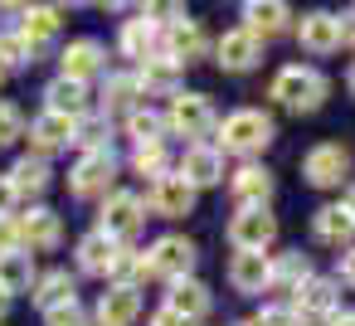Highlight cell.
<instances>
[{
  "label": "cell",
  "instance_id": "1",
  "mask_svg": "<svg viewBox=\"0 0 355 326\" xmlns=\"http://www.w3.org/2000/svg\"><path fill=\"white\" fill-rule=\"evenodd\" d=\"M268 98L282 103L287 112H316L326 98H331V78L311 64H282L268 83Z\"/></svg>",
  "mask_w": 355,
  "mask_h": 326
},
{
  "label": "cell",
  "instance_id": "2",
  "mask_svg": "<svg viewBox=\"0 0 355 326\" xmlns=\"http://www.w3.org/2000/svg\"><path fill=\"white\" fill-rule=\"evenodd\" d=\"M272 137H277V127H272V117H268V112H258V108H239V112H229V117L219 122L214 146H219V151H229V156L253 161Z\"/></svg>",
  "mask_w": 355,
  "mask_h": 326
},
{
  "label": "cell",
  "instance_id": "3",
  "mask_svg": "<svg viewBox=\"0 0 355 326\" xmlns=\"http://www.w3.org/2000/svg\"><path fill=\"white\" fill-rule=\"evenodd\" d=\"M166 127H171L175 137H190V146H195V141H205L209 132H219V117H214V103H209L205 93H180V98H171Z\"/></svg>",
  "mask_w": 355,
  "mask_h": 326
},
{
  "label": "cell",
  "instance_id": "4",
  "mask_svg": "<svg viewBox=\"0 0 355 326\" xmlns=\"http://www.w3.org/2000/svg\"><path fill=\"white\" fill-rule=\"evenodd\" d=\"M195 258H200V248H195L185 234H161V239L146 248L151 277H166V282H185L190 268H195Z\"/></svg>",
  "mask_w": 355,
  "mask_h": 326
},
{
  "label": "cell",
  "instance_id": "5",
  "mask_svg": "<svg viewBox=\"0 0 355 326\" xmlns=\"http://www.w3.org/2000/svg\"><path fill=\"white\" fill-rule=\"evenodd\" d=\"M112 180H117V156L112 151H93V156H78V166L69 171V195L73 200H107L112 195Z\"/></svg>",
  "mask_w": 355,
  "mask_h": 326
},
{
  "label": "cell",
  "instance_id": "6",
  "mask_svg": "<svg viewBox=\"0 0 355 326\" xmlns=\"http://www.w3.org/2000/svg\"><path fill=\"white\" fill-rule=\"evenodd\" d=\"M272 239H277V214H268V205L234 209V219H229V243H234V253H263Z\"/></svg>",
  "mask_w": 355,
  "mask_h": 326
},
{
  "label": "cell",
  "instance_id": "7",
  "mask_svg": "<svg viewBox=\"0 0 355 326\" xmlns=\"http://www.w3.org/2000/svg\"><path fill=\"white\" fill-rule=\"evenodd\" d=\"M302 175H306V185L331 190V185H340V180L350 175V151H345L340 141H316V146L302 156Z\"/></svg>",
  "mask_w": 355,
  "mask_h": 326
},
{
  "label": "cell",
  "instance_id": "8",
  "mask_svg": "<svg viewBox=\"0 0 355 326\" xmlns=\"http://www.w3.org/2000/svg\"><path fill=\"white\" fill-rule=\"evenodd\" d=\"M146 224V205H141V195H132V190H112L107 200H103V234L107 239H137V229Z\"/></svg>",
  "mask_w": 355,
  "mask_h": 326
},
{
  "label": "cell",
  "instance_id": "9",
  "mask_svg": "<svg viewBox=\"0 0 355 326\" xmlns=\"http://www.w3.org/2000/svg\"><path fill=\"white\" fill-rule=\"evenodd\" d=\"M175 175H180L190 190L219 185V180H224V151H219V146H209V141H195V146H185V156H180Z\"/></svg>",
  "mask_w": 355,
  "mask_h": 326
},
{
  "label": "cell",
  "instance_id": "10",
  "mask_svg": "<svg viewBox=\"0 0 355 326\" xmlns=\"http://www.w3.org/2000/svg\"><path fill=\"white\" fill-rule=\"evenodd\" d=\"M292 311H297L302 321H331V316L340 311V282H331V277H306V282L297 287V297H292Z\"/></svg>",
  "mask_w": 355,
  "mask_h": 326
},
{
  "label": "cell",
  "instance_id": "11",
  "mask_svg": "<svg viewBox=\"0 0 355 326\" xmlns=\"http://www.w3.org/2000/svg\"><path fill=\"white\" fill-rule=\"evenodd\" d=\"M161 25L146 15V10H137L132 20H122V35H117V49L127 54V59H137V64H146V59H156L161 54Z\"/></svg>",
  "mask_w": 355,
  "mask_h": 326
},
{
  "label": "cell",
  "instance_id": "12",
  "mask_svg": "<svg viewBox=\"0 0 355 326\" xmlns=\"http://www.w3.org/2000/svg\"><path fill=\"white\" fill-rule=\"evenodd\" d=\"M146 205H151V214H161V219H185L190 209H195V190L171 171V175H161V180H151V190H146Z\"/></svg>",
  "mask_w": 355,
  "mask_h": 326
},
{
  "label": "cell",
  "instance_id": "13",
  "mask_svg": "<svg viewBox=\"0 0 355 326\" xmlns=\"http://www.w3.org/2000/svg\"><path fill=\"white\" fill-rule=\"evenodd\" d=\"M214 54H219V69H224V74H248V69L263 59V40L239 25V30H224V40L214 44Z\"/></svg>",
  "mask_w": 355,
  "mask_h": 326
},
{
  "label": "cell",
  "instance_id": "14",
  "mask_svg": "<svg viewBox=\"0 0 355 326\" xmlns=\"http://www.w3.org/2000/svg\"><path fill=\"white\" fill-rule=\"evenodd\" d=\"M64 15H69L64 6H30V10H25V20H20V40L30 44V54H35V59L54 44V35H59Z\"/></svg>",
  "mask_w": 355,
  "mask_h": 326
},
{
  "label": "cell",
  "instance_id": "15",
  "mask_svg": "<svg viewBox=\"0 0 355 326\" xmlns=\"http://www.w3.org/2000/svg\"><path fill=\"white\" fill-rule=\"evenodd\" d=\"M205 44H209V40H205L200 20H190V15H185V20H175V25L161 35V54H166V59H175L180 69H185V64H195V59H205Z\"/></svg>",
  "mask_w": 355,
  "mask_h": 326
},
{
  "label": "cell",
  "instance_id": "16",
  "mask_svg": "<svg viewBox=\"0 0 355 326\" xmlns=\"http://www.w3.org/2000/svg\"><path fill=\"white\" fill-rule=\"evenodd\" d=\"M297 40H302L306 54H336V49H340V15H331V10H311V15H302Z\"/></svg>",
  "mask_w": 355,
  "mask_h": 326
},
{
  "label": "cell",
  "instance_id": "17",
  "mask_svg": "<svg viewBox=\"0 0 355 326\" xmlns=\"http://www.w3.org/2000/svg\"><path fill=\"white\" fill-rule=\"evenodd\" d=\"M229 195L239 200V209L268 205V195H272V171H268V166H258V161H243V166L229 175Z\"/></svg>",
  "mask_w": 355,
  "mask_h": 326
},
{
  "label": "cell",
  "instance_id": "18",
  "mask_svg": "<svg viewBox=\"0 0 355 326\" xmlns=\"http://www.w3.org/2000/svg\"><path fill=\"white\" fill-rule=\"evenodd\" d=\"M272 282V258L268 253H234L229 258V287L243 297H258Z\"/></svg>",
  "mask_w": 355,
  "mask_h": 326
},
{
  "label": "cell",
  "instance_id": "19",
  "mask_svg": "<svg viewBox=\"0 0 355 326\" xmlns=\"http://www.w3.org/2000/svg\"><path fill=\"white\" fill-rule=\"evenodd\" d=\"M209 307H214V297H209V287H205V282H195V277L171 282V292H166V311H175L185 326L205 321V316H209Z\"/></svg>",
  "mask_w": 355,
  "mask_h": 326
},
{
  "label": "cell",
  "instance_id": "20",
  "mask_svg": "<svg viewBox=\"0 0 355 326\" xmlns=\"http://www.w3.org/2000/svg\"><path fill=\"white\" fill-rule=\"evenodd\" d=\"M137 88H141V98H180V64L166 54L146 59L137 69Z\"/></svg>",
  "mask_w": 355,
  "mask_h": 326
},
{
  "label": "cell",
  "instance_id": "21",
  "mask_svg": "<svg viewBox=\"0 0 355 326\" xmlns=\"http://www.w3.org/2000/svg\"><path fill=\"white\" fill-rule=\"evenodd\" d=\"M59 64H64V78L88 83L93 74H103V69H107V49H103L98 40H73V44L59 54Z\"/></svg>",
  "mask_w": 355,
  "mask_h": 326
},
{
  "label": "cell",
  "instance_id": "22",
  "mask_svg": "<svg viewBox=\"0 0 355 326\" xmlns=\"http://www.w3.org/2000/svg\"><path fill=\"white\" fill-rule=\"evenodd\" d=\"M20 239H25L30 248H40V253H54V248L64 243V219H59L54 209L35 205V209L20 219Z\"/></svg>",
  "mask_w": 355,
  "mask_h": 326
},
{
  "label": "cell",
  "instance_id": "23",
  "mask_svg": "<svg viewBox=\"0 0 355 326\" xmlns=\"http://www.w3.org/2000/svg\"><path fill=\"white\" fill-rule=\"evenodd\" d=\"M35 307L44 311V316H54V311H64V307H78V282L64 273V268H54V273H44L40 282H35Z\"/></svg>",
  "mask_w": 355,
  "mask_h": 326
},
{
  "label": "cell",
  "instance_id": "24",
  "mask_svg": "<svg viewBox=\"0 0 355 326\" xmlns=\"http://www.w3.org/2000/svg\"><path fill=\"white\" fill-rule=\"evenodd\" d=\"M292 25V10L282 6V0H248L243 6V30L258 35V40H272Z\"/></svg>",
  "mask_w": 355,
  "mask_h": 326
},
{
  "label": "cell",
  "instance_id": "25",
  "mask_svg": "<svg viewBox=\"0 0 355 326\" xmlns=\"http://www.w3.org/2000/svg\"><path fill=\"white\" fill-rule=\"evenodd\" d=\"M73 117H59V112H40L35 122H30V146H35V156H49V151H59V146H69L73 141Z\"/></svg>",
  "mask_w": 355,
  "mask_h": 326
},
{
  "label": "cell",
  "instance_id": "26",
  "mask_svg": "<svg viewBox=\"0 0 355 326\" xmlns=\"http://www.w3.org/2000/svg\"><path fill=\"white\" fill-rule=\"evenodd\" d=\"M117 239H107L103 229H93V234H83L78 239V273H88V277H107L112 273V263H117Z\"/></svg>",
  "mask_w": 355,
  "mask_h": 326
},
{
  "label": "cell",
  "instance_id": "27",
  "mask_svg": "<svg viewBox=\"0 0 355 326\" xmlns=\"http://www.w3.org/2000/svg\"><path fill=\"white\" fill-rule=\"evenodd\" d=\"M141 316V292L137 287H107L103 297H98V326H132Z\"/></svg>",
  "mask_w": 355,
  "mask_h": 326
},
{
  "label": "cell",
  "instance_id": "28",
  "mask_svg": "<svg viewBox=\"0 0 355 326\" xmlns=\"http://www.w3.org/2000/svg\"><path fill=\"white\" fill-rule=\"evenodd\" d=\"M311 234H316V243L345 248V243L355 239V219H350L345 205H321V209L311 214Z\"/></svg>",
  "mask_w": 355,
  "mask_h": 326
},
{
  "label": "cell",
  "instance_id": "29",
  "mask_svg": "<svg viewBox=\"0 0 355 326\" xmlns=\"http://www.w3.org/2000/svg\"><path fill=\"white\" fill-rule=\"evenodd\" d=\"M44 98H49V112L73 117V122H83V112H88V83H73V78H64V74L44 88Z\"/></svg>",
  "mask_w": 355,
  "mask_h": 326
},
{
  "label": "cell",
  "instance_id": "30",
  "mask_svg": "<svg viewBox=\"0 0 355 326\" xmlns=\"http://www.w3.org/2000/svg\"><path fill=\"white\" fill-rule=\"evenodd\" d=\"M137 103H141L137 74H107V78H103V112H107V117H112V112L132 117V112H137Z\"/></svg>",
  "mask_w": 355,
  "mask_h": 326
},
{
  "label": "cell",
  "instance_id": "31",
  "mask_svg": "<svg viewBox=\"0 0 355 326\" xmlns=\"http://www.w3.org/2000/svg\"><path fill=\"white\" fill-rule=\"evenodd\" d=\"M35 253H25V248H15V253H6L0 258V292L6 297H15V292H35Z\"/></svg>",
  "mask_w": 355,
  "mask_h": 326
},
{
  "label": "cell",
  "instance_id": "32",
  "mask_svg": "<svg viewBox=\"0 0 355 326\" xmlns=\"http://www.w3.org/2000/svg\"><path fill=\"white\" fill-rule=\"evenodd\" d=\"M306 277H311V258H306L302 248H292V253H277V258H272V282H268V287L297 297V287H302Z\"/></svg>",
  "mask_w": 355,
  "mask_h": 326
},
{
  "label": "cell",
  "instance_id": "33",
  "mask_svg": "<svg viewBox=\"0 0 355 326\" xmlns=\"http://www.w3.org/2000/svg\"><path fill=\"white\" fill-rule=\"evenodd\" d=\"M49 180H54V171H49V161H44V156H20V161H15V171H10L15 195H44V190H49Z\"/></svg>",
  "mask_w": 355,
  "mask_h": 326
},
{
  "label": "cell",
  "instance_id": "34",
  "mask_svg": "<svg viewBox=\"0 0 355 326\" xmlns=\"http://www.w3.org/2000/svg\"><path fill=\"white\" fill-rule=\"evenodd\" d=\"M171 127H166V117L161 112H151V108H137L132 117H127V137L137 141V146H161V137H166Z\"/></svg>",
  "mask_w": 355,
  "mask_h": 326
},
{
  "label": "cell",
  "instance_id": "35",
  "mask_svg": "<svg viewBox=\"0 0 355 326\" xmlns=\"http://www.w3.org/2000/svg\"><path fill=\"white\" fill-rule=\"evenodd\" d=\"M117 287H137V277H151V268H146V253L141 248H117V263H112V273H107Z\"/></svg>",
  "mask_w": 355,
  "mask_h": 326
},
{
  "label": "cell",
  "instance_id": "36",
  "mask_svg": "<svg viewBox=\"0 0 355 326\" xmlns=\"http://www.w3.org/2000/svg\"><path fill=\"white\" fill-rule=\"evenodd\" d=\"M25 64H35V54H30V44L20 40V30L0 35V74H15V69H25Z\"/></svg>",
  "mask_w": 355,
  "mask_h": 326
},
{
  "label": "cell",
  "instance_id": "37",
  "mask_svg": "<svg viewBox=\"0 0 355 326\" xmlns=\"http://www.w3.org/2000/svg\"><path fill=\"white\" fill-rule=\"evenodd\" d=\"M73 141L83 146V156L107 151V122H103V117H83V122L73 127Z\"/></svg>",
  "mask_w": 355,
  "mask_h": 326
},
{
  "label": "cell",
  "instance_id": "38",
  "mask_svg": "<svg viewBox=\"0 0 355 326\" xmlns=\"http://www.w3.org/2000/svg\"><path fill=\"white\" fill-rule=\"evenodd\" d=\"M132 171H137V175H156V180L171 175V171H166V146H137V151H132Z\"/></svg>",
  "mask_w": 355,
  "mask_h": 326
},
{
  "label": "cell",
  "instance_id": "39",
  "mask_svg": "<svg viewBox=\"0 0 355 326\" xmlns=\"http://www.w3.org/2000/svg\"><path fill=\"white\" fill-rule=\"evenodd\" d=\"M20 137H25L20 108H15V103H0V146H10V141H20Z\"/></svg>",
  "mask_w": 355,
  "mask_h": 326
},
{
  "label": "cell",
  "instance_id": "40",
  "mask_svg": "<svg viewBox=\"0 0 355 326\" xmlns=\"http://www.w3.org/2000/svg\"><path fill=\"white\" fill-rule=\"evenodd\" d=\"M253 321H258V326H302V321H297V311H292V302H268Z\"/></svg>",
  "mask_w": 355,
  "mask_h": 326
},
{
  "label": "cell",
  "instance_id": "41",
  "mask_svg": "<svg viewBox=\"0 0 355 326\" xmlns=\"http://www.w3.org/2000/svg\"><path fill=\"white\" fill-rule=\"evenodd\" d=\"M25 239H20V219H0V258L6 253H15Z\"/></svg>",
  "mask_w": 355,
  "mask_h": 326
},
{
  "label": "cell",
  "instance_id": "42",
  "mask_svg": "<svg viewBox=\"0 0 355 326\" xmlns=\"http://www.w3.org/2000/svg\"><path fill=\"white\" fill-rule=\"evenodd\" d=\"M49 326H98V321H88L78 307H64V311H54V316H44Z\"/></svg>",
  "mask_w": 355,
  "mask_h": 326
},
{
  "label": "cell",
  "instance_id": "43",
  "mask_svg": "<svg viewBox=\"0 0 355 326\" xmlns=\"http://www.w3.org/2000/svg\"><path fill=\"white\" fill-rule=\"evenodd\" d=\"M20 195H15V185H10V175H0V219H10V205H15Z\"/></svg>",
  "mask_w": 355,
  "mask_h": 326
},
{
  "label": "cell",
  "instance_id": "44",
  "mask_svg": "<svg viewBox=\"0 0 355 326\" xmlns=\"http://www.w3.org/2000/svg\"><path fill=\"white\" fill-rule=\"evenodd\" d=\"M340 44H355V6L340 10Z\"/></svg>",
  "mask_w": 355,
  "mask_h": 326
},
{
  "label": "cell",
  "instance_id": "45",
  "mask_svg": "<svg viewBox=\"0 0 355 326\" xmlns=\"http://www.w3.org/2000/svg\"><path fill=\"white\" fill-rule=\"evenodd\" d=\"M340 282H345V287H355V248H345V253H340Z\"/></svg>",
  "mask_w": 355,
  "mask_h": 326
},
{
  "label": "cell",
  "instance_id": "46",
  "mask_svg": "<svg viewBox=\"0 0 355 326\" xmlns=\"http://www.w3.org/2000/svg\"><path fill=\"white\" fill-rule=\"evenodd\" d=\"M151 326H185V321H180V316H175V311H166V307H161V311H156V316H151Z\"/></svg>",
  "mask_w": 355,
  "mask_h": 326
},
{
  "label": "cell",
  "instance_id": "47",
  "mask_svg": "<svg viewBox=\"0 0 355 326\" xmlns=\"http://www.w3.org/2000/svg\"><path fill=\"white\" fill-rule=\"evenodd\" d=\"M326 326H355V311H336V316H331Z\"/></svg>",
  "mask_w": 355,
  "mask_h": 326
},
{
  "label": "cell",
  "instance_id": "48",
  "mask_svg": "<svg viewBox=\"0 0 355 326\" xmlns=\"http://www.w3.org/2000/svg\"><path fill=\"white\" fill-rule=\"evenodd\" d=\"M345 209H350V219H355V185L345 190Z\"/></svg>",
  "mask_w": 355,
  "mask_h": 326
},
{
  "label": "cell",
  "instance_id": "49",
  "mask_svg": "<svg viewBox=\"0 0 355 326\" xmlns=\"http://www.w3.org/2000/svg\"><path fill=\"white\" fill-rule=\"evenodd\" d=\"M345 88H350V93H355V64H350V74H345Z\"/></svg>",
  "mask_w": 355,
  "mask_h": 326
},
{
  "label": "cell",
  "instance_id": "50",
  "mask_svg": "<svg viewBox=\"0 0 355 326\" xmlns=\"http://www.w3.org/2000/svg\"><path fill=\"white\" fill-rule=\"evenodd\" d=\"M6 307H10V297H6V292H0V316H6Z\"/></svg>",
  "mask_w": 355,
  "mask_h": 326
},
{
  "label": "cell",
  "instance_id": "51",
  "mask_svg": "<svg viewBox=\"0 0 355 326\" xmlns=\"http://www.w3.org/2000/svg\"><path fill=\"white\" fill-rule=\"evenodd\" d=\"M239 326H258V321H239Z\"/></svg>",
  "mask_w": 355,
  "mask_h": 326
}]
</instances>
